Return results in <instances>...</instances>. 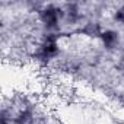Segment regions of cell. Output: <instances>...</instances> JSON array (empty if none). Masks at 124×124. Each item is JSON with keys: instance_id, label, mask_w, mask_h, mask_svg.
Here are the masks:
<instances>
[{"instance_id": "277c9868", "label": "cell", "mask_w": 124, "mask_h": 124, "mask_svg": "<svg viewBox=\"0 0 124 124\" xmlns=\"http://www.w3.org/2000/svg\"><path fill=\"white\" fill-rule=\"evenodd\" d=\"M66 15H67V19H69V22H76L78 19H79V9H78V5H67V9H66V12H64Z\"/></svg>"}, {"instance_id": "7a4b0ae2", "label": "cell", "mask_w": 124, "mask_h": 124, "mask_svg": "<svg viewBox=\"0 0 124 124\" xmlns=\"http://www.w3.org/2000/svg\"><path fill=\"white\" fill-rule=\"evenodd\" d=\"M101 41L105 45V48H114L118 44V34L112 29H107L101 32Z\"/></svg>"}, {"instance_id": "3957f363", "label": "cell", "mask_w": 124, "mask_h": 124, "mask_svg": "<svg viewBox=\"0 0 124 124\" xmlns=\"http://www.w3.org/2000/svg\"><path fill=\"white\" fill-rule=\"evenodd\" d=\"M16 124H32L34 123V114L29 109H23L19 112V115L15 118Z\"/></svg>"}, {"instance_id": "6da1fadb", "label": "cell", "mask_w": 124, "mask_h": 124, "mask_svg": "<svg viewBox=\"0 0 124 124\" xmlns=\"http://www.w3.org/2000/svg\"><path fill=\"white\" fill-rule=\"evenodd\" d=\"M63 15H64V12L61 10L60 8H55V6H51V5L44 8L42 10H39L41 22L47 28H50V29H53V28H55L58 25V21H60V18Z\"/></svg>"}, {"instance_id": "5b68a950", "label": "cell", "mask_w": 124, "mask_h": 124, "mask_svg": "<svg viewBox=\"0 0 124 124\" xmlns=\"http://www.w3.org/2000/svg\"><path fill=\"white\" fill-rule=\"evenodd\" d=\"M115 21L124 25V6H121V8L115 12Z\"/></svg>"}]
</instances>
